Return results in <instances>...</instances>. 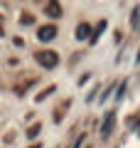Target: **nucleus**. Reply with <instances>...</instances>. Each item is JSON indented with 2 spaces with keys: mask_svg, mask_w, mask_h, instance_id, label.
Masks as SVG:
<instances>
[{
  "mask_svg": "<svg viewBox=\"0 0 140 148\" xmlns=\"http://www.w3.org/2000/svg\"><path fill=\"white\" fill-rule=\"evenodd\" d=\"M35 59H37V62H39L44 69H54V67L59 64V54L52 52V49H42V52H37Z\"/></svg>",
  "mask_w": 140,
  "mask_h": 148,
  "instance_id": "f257e3e1",
  "label": "nucleus"
},
{
  "mask_svg": "<svg viewBox=\"0 0 140 148\" xmlns=\"http://www.w3.org/2000/svg\"><path fill=\"white\" fill-rule=\"evenodd\" d=\"M113 126H116V111H108L103 116V123H101V136L108 138L111 133H113Z\"/></svg>",
  "mask_w": 140,
  "mask_h": 148,
  "instance_id": "f03ea898",
  "label": "nucleus"
},
{
  "mask_svg": "<svg viewBox=\"0 0 140 148\" xmlns=\"http://www.w3.org/2000/svg\"><path fill=\"white\" fill-rule=\"evenodd\" d=\"M37 37H39L42 42H49V40H54V37H57V27H54V25L39 27V30H37Z\"/></svg>",
  "mask_w": 140,
  "mask_h": 148,
  "instance_id": "7ed1b4c3",
  "label": "nucleus"
},
{
  "mask_svg": "<svg viewBox=\"0 0 140 148\" xmlns=\"http://www.w3.org/2000/svg\"><path fill=\"white\" fill-rule=\"evenodd\" d=\"M44 15L62 17V5H59V0H47V3H44Z\"/></svg>",
  "mask_w": 140,
  "mask_h": 148,
  "instance_id": "20e7f679",
  "label": "nucleus"
},
{
  "mask_svg": "<svg viewBox=\"0 0 140 148\" xmlns=\"http://www.w3.org/2000/svg\"><path fill=\"white\" fill-rule=\"evenodd\" d=\"M88 37H91V25L88 22H81L76 27V40H88Z\"/></svg>",
  "mask_w": 140,
  "mask_h": 148,
  "instance_id": "39448f33",
  "label": "nucleus"
},
{
  "mask_svg": "<svg viewBox=\"0 0 140 148\" xmlns=\"http://www.w3.org/2000/svg\"><path fill=\"white\" fill-rule=\"evenodd\" d=\"M106 25H108V22H106V20H101L99 25H96V30H93V32H91V37H88V42H91V45H93V42H99V35H103Z\"/></svg>",
  "mask_w": 140,
  "mask_h": 148,
  "instance_id": "423d86ee",
  "label": "nucleus"
},
{
  "mask_svg": "<svg viewBox=\"0 0 140 148\" xmlns=\"http://www.w3.org/2000/svg\"><path fill=\"white\" fill-rule=\"evenodd\" d=\"M25 136H27V138H37V136H39V123H35V126H30V131H27Z\"/></svg>",
  "mask_w": 140,
  "mask_h": 148,
  "instance_id": "0eeeda50",
  "label": "nucleus"
},
{
  "mask_svg": "<svg viewBox=\"0 0 140 148\" xmlns=\"http://www.w3.org/2000/svg\"><path fill=\"white\" fill-rule=\"evenodd\" d=\"M20 22H22V25H32V22H35V17H32V15H22Z\"/></svg>",
  "mask_w": 140,
  "mask_h": 148,
  "instance_id": "6e6552de",
  "label": "nucleus"
},
{
  "mask_svg": "<svg viewBox=\"0 0 140 148\" xmlns=\"http://www.w3.org/2000/svg\"><path fill=\"white\" fill-rule=\"evenodd\" d=\"M123 94H125V82H123V84H120V86H118V94H116V99H118V101H120V99H123Z\"/></svg>",
  "mask_w": 140,
  "mask_h": 148,
  "instance_id": "1a4fd4ad",
  "label": "nucleus"
},
{
  "mask_svg": "<svg viewBox=\"0 0 140 148\" xmlns=\"http://www.w3.org/2000/svg\"><path fill=\"white\" fill-rule=\"evenodd\" d=\"M81 146H84V133L76 138V143H74V148H81Z\"/></svg>",
  "mask_w": 140,
  "mask_h": 148,
  "instance_id": "9d476101",
  "label": "nucleus"
},
{
  "mask_svg": "<svg viewBox=\"0 0 140 148\" xmlns=\"http://www.w3.org/2000/svg\"><path fill=\"white\" fill-rule=\"evenodd\" d=\"M0 37H3V27H0Z\"/></svg>",
  "mask_w": 140,
  "mask_h": 148,
  "instance_id": "9b49d317",
  "label": "nucleus"
},
{
  "mask_svg": "<svg viewBox=\"0 0 140 148\" xmlns=\"http://www.w3.org/2000/svg\"><path fill=\"white\" fill-rule=\"evenodd\" d=\"M32 148H39V146H32Z\"/></svg>",
  "mask_w": 140,
  "mask_h": 148,
  "instance_id": "f8f14e48",
  "label": "nucleus"
}]
</instances>
